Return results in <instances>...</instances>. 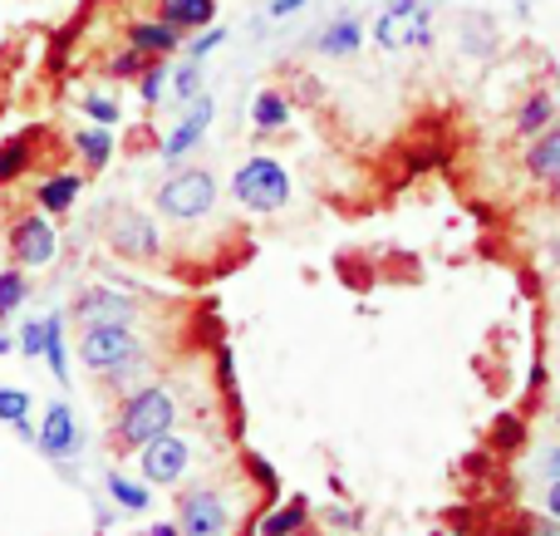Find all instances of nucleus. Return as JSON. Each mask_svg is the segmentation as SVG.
Segmentation results:
<instances>
[{
    "instance_id": "obj_30",
    "label": "nucleus",
    "mask_w": 560,
    "mask_h": 536,
    "mask_svg": "<svg viewBox=\"0 0 560 536\" xmlns=\"http://www.w3.org/2000/svg\"><path fill=\"white\" fill-rule=\"evenodd\" d=\"M45 340H49V321H30L15 345L30 354V360H39V354H45Z\"/></svg>"
},
{
    "instance_id": "obj_34",
    "label": "nucleus",
    "mask_w": 560,
    "mask_h": 536,
    "mask_svg": "<svg viewBox=\"0 0 560 536\" xmlns=\"http://www.w3.org/2000/svg\"><path fill=\"white\" fill-rule=\"evenodd\" d=\"M541 473H546V478H560V448H546L541 453Z\"/></svg>"
},
{
    "instance_id": "obj_7",
    "label": "nucleus",
    "mask_w": 560,
    "mask_h": 536,
    "mask_svg": "<svg viewBox=\"0 0 560 536\" xmlns=\"http://www.w3.org/2000/svg\"><path fill=\"white\" fill-rule=\"evenodd\" d=\"M10 256H15L20 271H39V266L55 261V226L45 222V217H20L15 226H10Z\"/></svg>"
},
{
    "instance_id": "obj_25",
    "label": "nucleus",
    "mask_w": 560,
    "mask_h": 536,
    "mask_svg": "<svg viewBox=\"0 0 560 536\" xmlns=\"http://www.w3.org/2000/svg\"><path fill=\"white\" fill-rule=\"evenodd\" d=\"M197 94H202V59H187V65L173 69V98L192 104Z\"/></svg>"
},
{
    "instance_id": "obj_4",
    "label": "nucleus",
    "mask_w": 560,
    "mask_h": 536,
    "mask_svg": "<svg viewBox=\"0 0 560 536\" xmlns=\"http://www.w3.org/2000/svg\"><path fill=\"white\" fill-rule=\"evenodd\" d=\"M232 193L242 207L252 212H280L290 202V173L276 163V158H252V163L236 167Z\"/></svg>"
},
{
    "instance_id": "obj_26",
    "label": "nucleus",
    "mask_w": 560,
    "mask_h": 536,
    "mask_svg": "<svg viewBox=\"0 0 560 536\" xmlns=\"http://www.w3.org/2000/svg\"><path fill=\"white\" fill-rule=\"evenodd\" d=\"M300 527H305V502H290V508H280V512H271V517L261 522V536H290Z\"/></svg>"
},
{
    "instance_id": "obj_14",
    "label": "nucleus",
    "mask_w": 560,
    "mask_h": 536,
    "mask_svg": "<svg viewBox=\"0 0 560 536\" xmlns=\"http://www.w3.org/2000/svg\"><path fill=\"white\" fill-rule=\"evenodd\" d=\"M359 45H364V25H359L354 15H335L325 30H319V55H329V59L359 55Z\"/></svg>"
},
{
    "instance_id": "obj_11",
    "label": "nucleus",
    "mask_w": 560,
    "mask_h": 536,
    "mask_svg": "<svg viewBox=\"0 0 560 536\" xmlns=\"http://www.w3.org/2000/svg\"><path fill=\"white\" fill-rule=\"evenodd\" d=\"M74 321L79 325H114V321H133V301H128L124 291H104V286H94V291H84L74 301Z\"/></svg>"
},
{
    "instance_id": "obj_13",
    "label": "nucleus",
    "mask_w": 560,
    "mask_h": 536,
    "mask_svg": "<svg viewBox=\"0 0 560 536\" xmlns=\"http://www.w3.org/2000/svg\"><path fill=\"white\" fill-rule=\"evenodd\" d=\"M128 45L133 49H143V55H173L177 45H183V30L177 25H167L163 15L158 20H133V25H128Z\"/></svg>"
},
{
    "instance_id": "obj_27",
    "label": "nucleus",
    "mask_w": 560,
    "mask_h": 536,
    "mask_svg": "<svg viewBox=\"0 0 560 536\" xmlns=\"http://www.w3.org/2000/svg\"><path fill=\"white\" fill-rule=\"evenodd\" d=\"M79 108H84L94 124H104V128H114L118 124V98H108V94H98V89H89L84 98H79Z\"/></svg>"
},
{
    "instance_id": "obj_10",
    "label": "nucleus",
    "mask_w": 560,
    "mask_h": 536,
    "mask_svg": "<svg viewBox=\"0 0 560 536\" xmlns=\"http://www.w3.org/2000/svg\"><path fill=\"white\" fill-rule=\"evenodd\" d=\"M212 114H217L212 94H197V98H192V108H187V118L173 128V133L163 138V158H167V163H177V158H187L197 143H202V133H207V128H212Z\"/></svg>"
},
{
    "instance_id": "obj_32",
    "label": "nucleus",
    "mask_w": 560,
    "mask_h": 536,
    "mask_svg": "<svg viewBox=\"0 0 560 536\" xmlns=\"http://www.w3.org/2000/svg\"><path fill=\"white\" fill-rule=\"evenodd\" d=\"M222 39H226V35H222V30H217V25H207V30H202V35H197V39H192V49H187V59H207V55H212V49H217V45H222Z\"/></svg>"
},
{
    "instance_id": "obj_24",
    "label": "nucleus",
    "mask_w": 560,
    "mask_h": 536,
    "mask_svg": "<svg viewBox=\"0 0 560 536\" xmlns=\"http://www.w3.org/2000/svg\"><path fill=\"white\" fill-rule=\"evenodd\" d=\"M25 167H30V143H25V138H10V143L0 148V187L15 183Z\"/></svg>"
},
{
    "instance_id": "obj_36",
    "label": "nucleus",
    "mask_w": 560,
    "mask_h": 536,
    "mask_svg": "<svg viewBox=\"0 0 560 536\" xmlns=\"http://www.w3.org/2000/svg\"><path fill=\"white\" fill-rule=\"evenodd\" d=\"M546 512L560 517V478H551V488H546Z\"/></svg>"
},
{
    "instance_id": "obj_31",
    "label": "nucleus",
    "mask_w": 560,
    "mask_h": 536,
    "mask_svg": "<svg viewBox=\"0 0 560 536\" xmlns=\"http://www.w3.org/2000/svg\"><path fill=\"white\" fill-rule=\"evenodd\" d=\"M30 413V394L25 389H0V419L5 423H20Z\"/></svg>"
},
{
    "instance_id": "obj_5",
    "label": "nucleus",
    "mask_w": 560,
    "mask_h": 536,
    "mask_svg": "<svg viewBox=\"0 0 560 536\" xmlns=\"http://www.w3.org/2000/svg\"><path fill=\"white\" fill-rule=\"evenodd\" d=\"M133 354H138V335L128 330L124 321L84 325V340H79V360H84V370L108 374V370H118L124 360H133Z\"/></svg>"
},
{
    "instance_id": "obj_8",
    "label": "nucleus",
    "mask_w": 560,
    "mask_h": 536,
    "mask_svg": "<svg viewBox=\"0 0 560 536\" xmlns=\"http://www.w3.org/2000/svg\"><path fill=\"white\" fill-rule=\"evenodd\" d=\"M177 527H183V536H226L232 517H226L222 492H212V488L187 492V498H183V512H177Z\"/></svg>"
},
{
    "instance_id": "obj_16",
    "label": "nucleus",
    "mask_w": 560,
    "mask_h": 536,
    "mask_svg": "<svg viewBox=\"0 0 560 536\" xmlns=\"http://www.w3.org/2000/svg\"><path fill=\"white\" fill-rule=\"evenodd\" d=\"M79 193H84V177L79 173H55V177H45V183L35 187V197H39L45 212H69V207L79 202Z\"/></svg>"
},
{
    "instance_id": "obj_2",
    "label": "nucleus",
    "mask_w": 560,
    "mask_h": 536,
    "mask_svg": "<svg viewBox=\"0 0 560 536\" xmlns=\"http://www.w3.org/2000/svg\"><path fill=\"white\" fill-rule=\"evenodd\" d=\"M374 39L388 55L423 49L428 39H433V5H428V0H388L374 20Z\"/></svg>"
},
{
    "instance_id": "obj_37",
    "label": "nucleus",
    "mask_w": 560,
    "mask_h": 536,
    "mask_svg": "<svg viewBox=\"0 0 560 536\" xmlns=\"http://www.w3.org/2000/svg\"><path fill=\"white\" fill-rule=\"evenodd\" d=\"M148 536H183V527H173V522H158V527H148Z\"/></svg>"
},
{
    "instance_id": "obj_3",
    "label": "nucleus",
    "mask_w": 560,
    "mask_h": 536,
    "mask_svg": "<svg viewBox=\"0 0 560 536\" xmlns=\"http://www.w3.org/2000/svg\"><path fill=\"white\" fill-rule=\"evenodd\" d=\"M217 207V177L207 167H183L158 187V212L173 217V222H197Z\"/></svg>"
},
{
    "instance_id": "obj_35",
    "label": "nucleus",
    "mask_w": 560,
    "mask_h": 536,
    "mask_svg": "<svg viewBox=\"0 0 560 536\" xmlns=\"http://www.w3.org/2000/svg\"><path fill=\"white\" fill-rule=\"evenodd\" d=\"M300 5H305V0H271V15H276V20H285V15H295Z\"/></svg>"
},
{
    "instance_id": "obj_17",
    "label": "nucleus",
    "mask_w": 560,
    "mask_h": 536,
    "mask_svg": "<svg viewBox=\"0 0 560 536\" xmlns=\"http://www.w3.org/2000/svg\"><path fill=\"white\" fill-rule=\"evenodd\" d=\"M158 15L177 30H207L217 20V0H163Z\"/></svg>"
},
{
    "instance_id": "obj_38",
    "label": "nucleus",
    "mask_w": 560,
    "mask_h": 536,
    "mask_svg": "<svg viewBox=\"0 0 560 536\" xmlns=\"http://www.w3.org/2000/svg\"><path fill=\"white\" fill-rule=\"evenodd\" d=\"M15 350V340H10V335H0V354H10Z\"/></svg>"
},
{
    "instance_id": "obj_39",
    "label": "nucleus",
    "mask_w": 560,
    "mask_h": 536,
    "mask_svg": "<svg viewBox=\"0 0 560 536\" xmlns=\"http://www.w3.org/2000/svg\"><path fill=\"white\" fill-rule=\"evenodd\" d=\"M556 423H560V409H556Z\"/></svg>"
},
{
    "instance_id": "obj_22",
    "label": "nucleus",
    "mask_w": 560,
    "mask_h": 536,
    "mask_svg": "<svg viewBox=\"0 0 560 536\" xmlns=\"http://www.w3.org/2000/svg\"><path fill=\"white\" fill-rule=\"evenodd\" d=\"M45 360H49V370H55V380H59V384H69V360H65V321H59V315H49Z\"/></svg>"
},
{
    "instance_id": "obj_18",
    "label": "nucleus",
    "mask_w": 560,
    "mask_h": 536,
    "mask_svg": "<svg viewBox=\"0 0 560 536\" xmlns=\"http://www.w3.org/2000/svg\"><path fill=\"white\" fill-rule=\"evenodd\" d=\"M74 148H79V158L89 163V173H98V167L114 158V128H104V124L79 128V133H74Z\"/></svg>"
},
{
    "instance_id": "obj_12",
    "label": "nucleus",
    "mask_w": 560,
    "mask_h": 536,
    "mask_svg": "<svg viewBox=\"0 0 560 536\" xmlns=\"http://www.w3.org/2000/svg\"><path fill=\"white\" fill-rule=\"evenodd\" d=\"M74 448H79V429H74L69 404H49L45 423H39V453H45V458H69Z\"/></svg>"
},
{
    "instance_id": "obj_33",
    "label": "nucleus",
    "mask_w": 560,
    "mask_h": 536,
    "mask_svg": "<svg viewBox=\"0 0 560 536\" xmlns=\"http://www.w3.org/2000/svg\"><path fill=\"white\" fill-rule=\"evenodd\" d=\"M522 536H560V517H551V512H546V517H526Z\"/></svg>"
},
{
    "instance_id": "obj_19",
    "label": "nucleus",
    "mask_w": 560,
    "mask_h": 536,
    "mask_svg": "<svg viewBox=\"0 0 560 536\" xmlns=\"http://www.w3.org/2000/svg\"><path fill=\"white\" fill-rule=\"evenodd\" d=\"M252 124L261 128V133H271V128H285L290 124V104H285V94H280V89H261V94H256Z\"/></svg>"
},
{
    "instance_id": "obj_6",
    "label": "nucleus",
    "mask_w": 560,
    "mask_h": 536,
    "mask_svg": "<svg viewBox=\"0 0 560 536\" xmlns=\"http://www.w3.org/2000/svg\"><path fill=\"white\" fill-rule=\"evenodd\" d=\"M187 463H192V443L177 439V433H163V439L138 448V468H143V478L158 482V488H173L187 473Z\"/></svg>"
},
{
    "instance_id": "obj_1",
    "label": "nucleus",
    "mask_w": 560,
    "mask_h": 536,
    "mask_svg": "<svg viewBox=\"0 0 560 536\" xmlns=\"http://www.w3.org/2000/svg\"><path fill=\"white\" fill-rule=\"evenodd\" d=\"M173 423H177V399L167 389H158V384H143V389H133L124 399L114 433H118L124 448H143V443L173 433Z\"/></svg>"
},
{
    "instance_id": "obj_15",
    "label": "nucleus",
    "mask_w": 560,
    "mask_h": 536,
    "mask_svg": "<svg viewBox=\"0 0 560 536\" xmlns=\"http://www.w3.org/2000/svg\"><path fill=\"white\" fill-rule=\"evenodd\" d=\"M526 173L541 177V183H551V177L560 173V124L541 128V133H536V143L526 148Z\"/></svg>"
},
{
    "instance_id": "obj_23",
    "label": "nucleus",
    "mask_w": 560,
    "mask_h": 536,
    "mask_svg": "<svg viewBox=\"0 0 560 536\" xmlns=\"http://www.w3.org/2000/svg\"><path fill=\"white\" fill-rule=\"evenodd\" d=\"M108 498H114L118 508H128V512H143L148 502H153V492L138 488L133 478H118V473H114V478H108Z\"/></svg>"
},
{
    "instance_id": "obj_21",
    "label": "nucleus",
    "mask_w": 560,
    "mask_h": 536,
    "mask_svg": "<svg viewBox=\"0 0 560 536\" xmlns=\"http://www.w3.org/2000/svg\"><path fill=\"white\" fill-rule=\"evenodd\" d=\"M25 295H30V286H25V271H0V321L5 315H15L20 305H25Z\"/></svg>"
},
{
    "instance_id": "obj_29",
    "label": "nucleus",
    "mask_w": 560,
    "mask_h": 536,
    "mask_svg": "<svg viewBox=\"0 0 560 536\" xmlns=\"http://www.w3.org/2000/svg\"><path fill=\"white\" fill-rule=\"evenodd\" d=\"M153 59H158V55H143V49H133V45H128L118 59H108V74H114V79H138L148 65H153Z\"/></svg>"
},
{
    "instance_id": "obj_28",
    "label": "nucleus",
    "mask_w": 560,
    "mask_h": 536,
    "mask_svg": "<svg viewBox=\"0 0 560 536\" xmlns=\"http://www.w3.org/2000/svg\"><path fill=\"white\" fill-rule=\"evenodd\" d=\"M163 84H167V59H153V65L138 74V98H143V104H158V98H163Z\"/></svg>"
},
{
    "instance_id": "obj_20",
    "label": "nucleus",
    "mask_w": 560,
    "mask_h": 536,
    "mask_svg": "<svg viewBox=\"0 0 560 536\" xmlns=\"http://www.w3.org/2000/svg\"><path fill=\"white\" fill-rule=\"evenodd\" d=\"M551 118H556V98L551 94H532L522 104V114H516V133L522 138H536L541 128H551Z\"/></svg>"
},
{
    "instance_id": "obj_9",
    "label": "nucleus",
    "mask_w": 560,
    "mask_h": 536,
    "mask_svg": "<svg viewBox=\"0 0 560 536\" xmlns=\"http://www.w3.org/2000/svg\"><path fill=\"white\" fill-rule=\"evenodd\" d=\"M108 246H114L118 256H158V226L153 217L143 212H118L114 222H108Z\"/></svg>"
}]
</instances>
